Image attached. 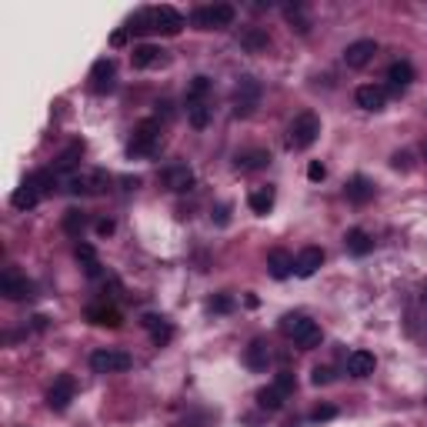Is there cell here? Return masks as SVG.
<instances>
[{
	"mask_svg": "<svg viewBox=\"0 0 427 427\" xmlns=\"http://www.w3.org/2000/svg\"><path fill=\"white\" fill-rule=\"evenodd\" d=\"M207 91H210V77H194L187 87V104H204Z\"/></svg>",
	"mask_w": 427,
	"mask_h": 427,
	"instance_id": "32",
	"label": "cell"
},
{
	"mask_svg": "<svg viewBox=\"0 0 427 427\" xmlns=\"http://www.w3.org/2000/svg\"><path fill=\"white\" fill-rule=\"evenodd\" d=\"M161 147V120H140L134 134H130V144H127V154L130 157H154Z\"/></svg>",
	"mask_w": 427,
	"mask_h": 427,
	"instance_id": "1",
	"label": "cell"
},
{
	"mask_svg": "<svg viewBox=\"0 0 427 427\" xmlns=\"http://www.w3.org/2000/svg\"><path fill=\"white\" fill-rule=\"evenodd\" d=\"M80 157H84V144H80V140H74V144H71V147H67L54 161V174H67V170H74Z\"/></svg>",
	"mask_w": 427,
	"mask_h": 427,
	"instance_id": "26",
	"label": "cell"
},
{
	"mask_svg": "<svg viewBox=\"0 0 427 427\" xmlns=\"http://www.w3.org/2000/svg\"><path fill=\"white\" fill-rule=\"evenodd\" d=\"M30 181L37 184L40 197H44V194H54V190H57V174H54V170H37Z\"/></svg>",
	"mask_w": 427,
	"mask_h": 427,
	"instance_id": "34",
	"label": "cell"
},
{
	"mask_svg": "<svg viewBox=\"0 0 427 427\" xmlns=\"http://www.w3.org/2000/svg\"><path fill=\"white\" fill-rule=\"evenodd\" d=\"M244 361H247V367L251 371H267V361H271V351H267V340H251V347L244 354Z\"/></svg>",
	"mask_w": 427,
	"mask_h": 427,
	"instance_id": "22",
	"label": "cell"
},
{
	"mask_svg": "<svg viewBox=\"0 0 427 427\" xmlns=\"http://www.w3.org/2000/svg\"><path fill=\"white\" fill-rule=\"evenodd\" d=\"M154 30H161V34H167V37H177L181 30H184V17H181V10H174V7H154Z\"/></svg>",
	"mask_w": 427,
	"mask_h": 427,
	"instance_id": "11",
	"label": "cell"
},
{
	"mask_svg": "<svg viewBox=\"0 0 427 427\" xmlns=\"http://www.w3.org/2000/svg\"><path fill=\"white\" fill-rule=\"evenodd\" d=\"M0 294L7 300H27V298H34V284L24 278L20 271H3V278H0Z\"/></svg>",
	"mask_w": 427,
	"mask_h": 427,
	"instance_id": "8",
	"label": "cell"
},
{
	"mask_svg": "<svg viewBox=\"0 0 427 427\" xmlns=\"http://www.w3.org/2000/svg\"><path fill=\"white\" fill-rule=\"evenodd\" d=\"M113 77H117V71H113V60H97L91 67V87L97 93H107V91H113Z\"/></svg>",
	"mask_w": 427,
	"mask_h": 427,
	"instance_id": "12",
	"label": "cell"
},
{
	"mask_svg": "<svg viewBox=\"0 0 427 427\" xmlns=\"http://www.w3.org/2000/svg\"><path fill=\"white\" fill-rule=\"evenodd\" d=\"M234 17H237V10L230 3H210V7H197L190 14V24L201 30H224L234 24Z\"/></svg>",
	"mask_w": 427,
	"mask_h": 427,
	"instance_id": "3",
	"label": "cell"
},
{
	"mask_svg": "<svg viewBox=\"0 0 427 427\" xmlns=\"http://www.w3.org/2000/svg\"><path fill=\"white\" fill-rule=\"evenodd\" d=\"M334 414H337V410L331 408V404H324V408H317L314 414H311V421H331Z\"/></svg>",
	"mask_w": 427,
	"mask_h": 427,
	"instance_id": "41",
	"label": "cell"
},
{
	"mask_svg": "<svg viewBox=\"0 0 427 427\" xmlns=\"http://www.w3.org/2000/svg\"><path fill=\"white\" fill-rule=\"evenodd\" d=\"M267 164H271V154H267V150H260V147L244 150V154H237V157H234V167H237V170H260V167H267Z\"/></svg>",
	"mask_w": 427,
	"mask_h": 427,
	"instance_id": "21",
	"label": "cell"
},
{
	"mask_svg": "<svg viewBox=\"0 0 427 427\" xmlns=\"http://www.w3.org/2000/svg\"><path fill=\"white\" fill-rule=\"evenodd\" d=\"M187 117H190V124L197 130H204L210 124V107L207 104H187Z\"/></svg>",
	"mask_w": 427,
	"mask_h": 427,
	"instance_id": "33",
	"label": "cell"
},
{
	"mask_svg": "<svg viewBox=\"0 0 427 427\" xmlns=\"http://www.w3.org/2000/svg\"><path fill=\"white\" fill-rule=\"evenodd\" d=\"M267 44H271V37H267L260 27H251V30H244L241 34V47L247 51V54H260V51H267Z\"/></svg>",
	"mask_w": 427,
	"mask_h": 427,
	"instance_id": "28",
	"label": "cell"
},
{
	"mask_svg": "<svg viewBox=\"0 0 427 427\" xmlns=\"http://www.w3.org/2000/svg\"><path fill=\"white\" fill-rule=\"evenodd\" d=\"M374 54H377V44L374 40H354V44H347V51H344V64L347 67H354V71H361V67H367L374 60Z\"/></svg>",
	"mask_w": 427,
	"mask_h": 427,
	"instance_id": "10",
	"label": "cell"
},
{
	"mask_svg": "<svg viewBox=\"0 0 427 427\" xmlns=\"http://www.w3.org/2000/svg\"><path fill=\"white\" fill-rule=\"evenodd\" d=\"M111 44H113V47H124V44H127V34H124V30H117V34L111 37Z\"/></svg>",
	"mask_w": 427,
	"mask_h": 427,
	"instance_id": "45",
	"label": "cell"
},
{
	"mask_svg": "<svg viewBox=\"0 0 427 427\" xmlns=\"http://www.w3.org/2000/svg\"><path fill=\"white\" fill-rule=\"evenodd\" d=\"M267 271H271V278L274 280H284V278H291L294 274V257L287 254V251H271L267 254Z\"/></svg>",
	"mask_w": 427,
	"mask_h": 427,
	"instance_id": "14",
	"label": "cell"
},
{
	"mask_svg": "<svg viewBox=\"0 0 427 427\" xmlns=\"http://www.w3.org/2000/svg\"><path fill=\"white\" fill-rule=\"evenodd\" d=\"M284 14H287V20H291V24L298 27V34H307V30H311V20L304 17V10H300L298 3H294V7H287Z\"/></svg>",
	"mask_w": 427,
	"mask_h": 427,
	"instance_id": "35",
	"label": "cell"
},
{
	"mask_svg": "<svg viewBox=\"0 0 427 427\" xmlns=\"http://www.w3.org/2000/svg\"><path fill=\"white\" fill-rule=\"evenodd\" d=\"M97 234H100V237H111V234H113V221H100V224H97Z\"/></svg>",
	"mask_w": 427,
	"mask_h": 427,
	"instance_id": "44",
	"label": "cell"
},
{
	"mask_svg": "<svg viewBox=\"0 0 427 427\" xmlns=\"http://www.w3.org/2000/svg\"><path fill=\"white\" fill-rule=\"evenodd\" d=\"M91 367L93 374H120L130 367V354L113 351V347H104V351L91 354Z\"/></svg>",
	"mask_w": 427,
	"mask_h": 427,
	"instance_id": "6",
	"label": "cell"
},
{
	"mask_svg": "<svg viewBox=\"0 0 427 427\" xmlns=\"http://www.w3.org/2000/svg\"><path fill=\"white\" fill-rule=\"evenodd\" d=\"M311 381H314L317 388H324V384L334 381V374H331V367H314V377H311Z\"/></svg>",
	"mask_w": 427,
	"mask_h": 427,
	"instance_id": "40",
	"label": "cell"
},
{
	"mask_svg": "<svg viewBox=\"0 0 427 427\" xmlns=\"http://www.w3.org/2000/svg\"><path fill=\"white\" fill-rule=\"evenodd\" d=\"M161 60H164V51L154 47V44H140V47H134V54H130V64H134L137 71H147V67L161 64Z\"/></svg>",
	"mask_w": 427,
	"mask_h": 427,
	"instance_id": "16",
	"label": "cell"
},
{
	"mask_svg": "<svg viewBox=\"0 0 427 427\" xmlns=\"http://www.w3.org/2000/svg\"><path fill=\"white\" fill-rule=\"evenodd\" d=\"M214 214H217L214 221H217V224H221V227H224V224L230 221V204H221V207H217V210H214Z\"/></svg>",
	"mask_w": 427,
	"mask_h": 427,
	"instance_id": "43",
	"label": "cell"
},
{
	"mask_svg": "<svg viewBox=\"0 0 427 427\" xmlns=\"http://www.w3.org/2000/svg\"><path fill=\"white\" fill-rule=\"evenodd\" d=\"M260 93H264L260 80H254V77H241L237 87H234V113H237V117L254 113L257 111V104H260Z\"/></svg>",
	"mask_w": 427,
	"mask_h": 427,
	"instance_id": "5",
	"label": "cell"
},
{
	"mask_svg": "<svg viewBox=\"0 0 427 427\" xmlns=\"http://www.w3.org/2000/svg\"><path fill=\"white\" fill-rule=\"evenodd\" d=\"M74 394H77V381L71 377V374H60L54 384H51V390H47V408L67 410L71 408V401H74Z\"/></svg>",
	"mask_w": 427,
	"mask_h": 427,
	"instance_id": "7",
	"label": "cell"
},
{
	"mask_svg": "<svg viewBox=\"0 0 427 427\" xmlns=\"http://www.w3.org/2000/svg\"><path fill=\"white\" fill-rule=\"evenodd\" d=\"M87 320L91 324H97V327H120L124 324V317H120V311H113V307H87Z\"/></svg>",
	"mask_w": 427,
	"mask_h": 427,
	"instance_id": "24",
	"label": "cell"
},
{
	"mask_svg": "<svg viewBox=\"0 0 427 427\" xmlns=\"http://www.w3.org/2000/svg\"><path fill=\"white\" fill-rule=\"evenodd\" d=\"M274 388H278L284 397H291V394H294V388H298V384H294V374H291V371H280L278 377H274Z\"/></svg>",
	"mask_w": 427,
	"mask_h": 427,
	"instance_id": "36",
	"label": "cell"
},
{
	"mask_svg": "<svg viewBox=\"0 0 427 427\" xmlns=\"http://www.w3.org/2000/svg\"><path fill=\"white\" fill-rule=\"evenodd\" d=\"M247 204H251L254 214H271V207H274V187H257V190H251Z\"/></svg>",
	"mask_w": 427,
	"mask_h": 427,
	"instance_id": "27",
	"label": "cell"
},
{
	"mask_svg": "<svg viewBox=\"0 0 427 427\" xmlns=\"http://www.w3.org/2000/svg\"><path fill=\"white\" fill-rule=\"evenodd\" d=\"M234 307V300H230V294H221V298L210 300V311H217V314H227Z\"/></svg>",
	"mask_w": 427,
	"mask_h": 427,
	"instance_id": "38",
	"label": "cell"
},
{
	"mask_svg": "<svg viewBox=\"0 0 427 427\" xmlns=\"http://www.w3.org/2000/svg\"><path fill=\"white\" fill-rule=\"evenodd\" d=\"M77 260L84 264V271H87L91 278H97V274H100V264H97V251H93L91 244H77Z\"/></svg>",
	"mask_w": 427,
	"mask_h": 427,
	"instance_id": "30",
	"label": "cell"
},
{
	"mask_svg": "<svg viewBox=\"0 0 427 427\" xmlns=\"http://www.w3.org/2000/svg\"><path fill=\"white\" fill-rule=\"evenodd\" d=\"M64 230H67V234H80V230H84V214H80V210H67Z\"/></svg>",
	"mask_w": 427,
	"mask_h": 427,
	"instance_id": "37",
	"label": "cell"
},
{
	"mask_svg": "<svg viewBox=\"0 0 427 427\" xmlns=\"http://www.w3.org/2000/svg\"><path fill=\"white\" fill-rule=\"evenodd\" d=\"M374 367H377V357L371 351H354L347 357V374H354V377H371Z\"/></svg>",
	"mask_w": 427,
	"mask_h": 427,
	"instance_id": "17",
	"label": "cell"
},
{
	"mask_svg": "<svg viewBox=\"0 0 427 427\" xmlns=\"http://www.w3.org/2000/svg\"><path fill=\"white\" fill-rule=\"evenodd\" d=\"M280 331L291 337L300 351H311V347L320 344V327H317L314 320H307L304 314H287L280 320Z\"/></svg>",
	"mask_w": 427,
	"mask_h": 427,
	"instance_id": "2",
	"label": "cell"
},
{
	"mask_svg": "<svg viewBox=\"0 0 427 427\" xmlns=\"http://www.w3.org/2000/svg\"><path fill=\"white\" fill-rule=\"evenodd\" d=\"M161 181H164V187H167V190H174V194H184V190H190V187H194V170L187 167V164H170V167L161 170Z\"/></svg>",
	"mask_w": 427,
	"mask_h": 427,
	"instance_id": "9",
	"label": "cell"
},
{
	"mask_svg": "<svg viewBox=\"0 0 427 427\" xmlns=\"http://www.w3.org/2000/svg\"><path fill=\"white\" fill-rule=\"evenodd\" d=\"M344 244H347V251H351L354 257H364V254H371L374 251V241L367 230H361V227H354V230H347V237H344Z\"/></svg>",
	"mask_w": 427,
	"mask_h": 427,
	"instance_id": "23",
	"label": "cell"
},
{
	"mask_svg": "<svg viewBox=\"0 0 427 427\" xmlns=\"http://www.w3.org/2000/svg\"><path fill=\"white\" fill-rule=\"evenodd\" d=\"M284 401H287V397H284L274 384L257 390V404H260V408H267V410H280V408H284Z\"/></svg>",
	"mask_w": 427,
	"mask_h": 427,
	"instance_id": "29",
	"label": "cell"
},
{
	"mask_svg": "<svg viewBox=\"0 0 427 427\" xmlns=\"http://www.w3.org/2000/svg\"><path fill=\"white\" fill-rule=\"evenodd\" d=\"M307 177H311L314 184H320V181L327 177V167H324L320 161H311V167H307Z\"/></svg>",
	"mask_w": 427,
	"mask_h": 427,
	"instance_id": "39",
	"label": "cell"
},
{
	"mask_svg": "<svg viewBox=\"0 0 427 427\" xmlns=\"http://www.w3.org/2000/svg\"><path fill=\"white\" fill-rule=\"evenodd\" d=\"M388 80L397 87V91H404L410 80H414V67H410L408 60H394V64L388 67Z\"/></svg>",
	"mask_w": 427,
	"mask_h": 427,
	"instance_id": "25",
	"label": "cell"
},
{
	"mask_svg": "<svg viewBox=\"0 0 427 427\" xmlns=\"http://www.w3.org/2000/svg\"><path fill=\"white\" fill-rule=\"evenodd\" d=\"M354 100H357V107H364V111H381L384 100H388V93L381 91V87H374V84H364V87H357Z\"/></svg>",
	"mask_w": 427,
	"mask_h": 427,
	"instance_id": "15",
	"label": "cell"
},
{
	"mask_svg": "<svg viewBox=\"0 0 427 427\" xmlns=\"http://www.w3.org/2000/svg\"><path fill=\"white\" fill-rule=\"evenodd\" d=\"M120 184H124V190H137V187H140V181H137V177H124Z\"/></svg>",
	"mask_w": 427,
	"mask_h": 427,
	"instance_id": "46",
	"label": "cell"
},
{
	"mask_svg": "<svg viewBox=\"0 0 427 427\" xmlns=\"http://www.w3.org/2000/svg\"><path fill=\"white\" fill-rule=\"evenodd\" d=\"M320 264H324V251H320V247H304L300 257L294 260V274H298V278H314Z\"/></svg>",
	"mask_w": 427,
	"mask_h": 427,
	"instance_id": "13",
	"label": "cell"
},
{
	"mask_svg": "<svg viewBox=\"0 0 427 427\" xmlns=\"http://www.w3.org/2000/svg\"><path fill=\"white\" fill-rule=\"evenodd\" d=\"M144 327L150 331V337H154V344L161 347V344H167L170 337H174V327L167 324V317H157V314H144V320H140Z\"/></svg>",
	"mask_w": 427,
	"mask_h": 427,
	"instance_id": "18",
	"label": "cell"
},
{
	"mask_svg": "<svg viewBox=\"0 0 427 427\" xmlns=\"http://www.w3.org/2000/svg\"><path fill=\"white\" fill-rule=\"evenodd\" d=\"M344 194H347V201H354V204H367V201L374 197V184L367 181V177H361V174H357V177H351V181H347Z\"/></svg>",
	"mask_w": 427,
	"mask_h": 427,
	"instance_id": "20",
	"label": "cell"
},
{
	"mask_svg": "<svg viewBox=\"0 0 427 427\" xmlns=\"http://www.w3.org/2000/svg\"><path fill=\"white\" fill-rule=\"evenodd\" d=\"M127 30H134V34H150V30H154V7H150V10H137V14L130 17Z\"/></svg>",
	"mask_w": 427,
	"mask_h": 427,
	"instance_id": "31",
	"label": "cell"
},
{
	"mask_svg": "<svg viewBox=\"0 0 427 427\" xmlns=\"http://www.w3.org/2000/svg\"><path fill=\"white\" fill-rule=\"evenodd\" d=\"M390 164H394L397 170H408L410 167V154H394V157H390Z\"/></svg>",
	"mask_w": 427,
	"mask_h": 427,
	"instance_id": "42",
	"label": "cell"
},
{
	"mask_svg": "<svg viewBox=\"0 0 427 427\" xmlns=\"http://www.w3.org/2000/svg\"><path fill=\"white\" fill-rule=\"evenodd\" d=\"M37 201H40V190L30 177H27V181L14 190V197H10V204L17 207V210H30V207H37Z\"/></svg>",
	"mask_w": 427,
	"mask_h": 427,
	"instance_id": "19",
	"label": "cell"
},
{
	"mask_svg": "<svg viewBox=\"0 0 427 427\" xmlns=\"http://www.w3.org/2000/svg\"><path fill=\"white\" fill-rule=\"evenodd\" d=\"M317 134H320V120H317V113H311V111L298 113L294 124H291V130H287V147L291 150H307L317 140Z\"/></svg>",
	"mask_w": 427,
	"mask_h": 427,
	"instance_id": "4",
	"label": "cell"
}]
</instances>
